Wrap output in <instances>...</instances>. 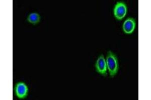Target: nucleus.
<instances>
[{
  "instance_id": "obj_4",
  "label": "nucleus",
  "mask_w": 151,
  "mask_h": 100,
  "mask_svg": "<svg viewBox=\"0 0 151 100\" xmlns=\"http://www.w3.org/2000/svg\"><path fill=\"white\" fill-rule=\"evenodd\" d=\"M95 67L96 71L100 75L106 77L107 75V68L106 59L103 54L100 55L96 61Z\"/></svg>"
},
{
  "instance_id": "obj_5",
  "label": "nucleus",
  "mask_w": 151,
  "mask_h": 100,
  "mask_svg": "<svg viewBox=\"0 0 151 100\" xmlns=\"http://www.w3.org/2000/svg\"><path fill=\"white\" fill-rule=\"evenodd\" d=\"M137 23L135 19L129 17L125 20L122 25V30L126 34H132L136 29Z\"/></svg>"
},
{
  "instance_id": "obj_2",
  "label": "nucleus",
  "mask_w": 151,
  "mask_h": 100,
  "mask_svg": "<svg viewBox=\"0 0 151 100\" xmlns=\"http://www.w3.org/2000/svg\"><path fill=\"white\" fill-rule=\"evenodd\" d=\"M128 12V8L125 2H117L113 9V15L115 19L121 21L125 18Z\"/></svg>"
},
{
  "instance_id": "obj_6",
  "label": "nucleus",
  "mask_w": 151,
  "mask_h": 100,
  "mask_svg": "<svg viewBox=\"0 0 151 100\" xmlns=\"http://www.w3.org/2000/svg\"><path fill=\"white\" fill-rule=\"evenodd\" d=\"M41 17L37 13H32L27 18L28 22L33 25H36L40 22Z\"/></svg>"
},
{
  "instance_id": "obj_1",
  "label": "nucleus",
  "mask_w": 151,
  "mask_h": 100,
  "mask_svg": "<svg viewBox=\"0 0 151 100\" xmlns=\"http://www.w3.org/2000/svg\"><path fill=\"white\" fill-rule=\"evenodd\" d=\"M106 62L109 76L111 78H114L119 71V64L117 56L112 51L107 52Z\"/></svg>"
},
{
  "instance_id": "obj_3",
  "label": "nucleus",
  "mask_w": 151,
  "mask_h": 100,
  "mask_svg": "<svg viewBox=\"0 0 151 100\" xmlns=\"http://www.w3.org/2000/svg\"><path fill=\"white\" fill-rule=\"evenodd\" d=\"M16 97L19 99H24L27 97L29 89L27 85L23 82H19L16 84L14 88Z\"/></svg>"
}]
</instances>
